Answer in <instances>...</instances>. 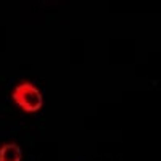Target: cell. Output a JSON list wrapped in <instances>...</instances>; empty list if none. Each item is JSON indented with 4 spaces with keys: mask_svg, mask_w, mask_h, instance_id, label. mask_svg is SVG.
Wrapping results in <instances>:
<instances>
[{
    "mask_svg": "<svg viewBox=\"0 0 161 161\" xmlns=\"http://www.w3.org/2000/svg\"><path fill=\"white\" fill-rule=\"evenodd\" d=\"M0 161H21V148L16 143H5L0 148Z\"/></svg>",
    "mask_w": 161,
    "mask_h": 161,
    "instance_id": "7a4b0ae2",
    "label": "cell"
},
{
    "mask_svg": "<svg viewBox=\"0 0 161 161\" xmlns=\"http://www.w3.org/2000/svg\"><path fill=\"white\" fill-rule=\"evenodd\" d=\"M11 98L18 103V106L26 113H36L42 108L44 98L37 87L31 82H21L11 92Z\"/></svg>",
    "mask_w": 161,
    "mask_h": 161,
    "instance_id": "6da1fadb",
    "label": "cell"
}]
</instances>
